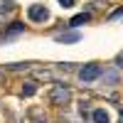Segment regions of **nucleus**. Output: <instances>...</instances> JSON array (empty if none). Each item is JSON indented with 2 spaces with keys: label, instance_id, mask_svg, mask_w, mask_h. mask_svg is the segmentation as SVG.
<instances>
[{
  "label": "nucleus",
  "instance_id": "1",
  "mask_svg": "<svg viewBox=\"0 0 123 123\" xmlns=\"http://www.w3.org/2000/svg\"><path fill=\"white\" fill-rule=\"evenodd\" d=\"M98 76H101V67L98 64H86V67H81V71H79V79L84 81V84H89V81H94Z\"/></svg>",
  "mask_w": 123,
  "mask_h": 123
},
{
  "label": "nucleus",
  "instance_id": "2",
  "mask_svg": "<svg viewBox=\"0 0 123 123\" xmlns=\"http://www.w3.org/2000/svg\"><path fill=\"white\" fill-rule=\"evenodd\" d=\"M27 15H30L32 22H44V20H49V10H47L44 5H30Z\"/></svg>",
  "mask_w": 123,
  "mask_h": 123
},
{
  "label": "nucleus",
  "instance_id": "3",
  "mask_svg": "<svg viewBox=\"0 0 123 123\" xmlns=\"http://www.w3.org/2000/svg\"><path fill=\"white\" fill-rule=\"evenodd\" d=\"M69 89L67 86H54L52 89V94H49V98H52V104H67L69 101Z\"/></svg>",
  "mask_w": 123,
  "mask_h": 123
},
{
  "label": "nucleus",
  "instance_id": "4",
  "mask_svg": "<svg viewBox=\"0 0 123 123\" xmlns=\"http://www.w3.org/2000/svg\"><path fill=\"white\" fill-rule=\"evenodd\" d=\"M101 81L108 84V86L118 84V71H116V69H104V71H101Z\"/></svg>",
  "mask_w": 123,
  "mask_h": 123
},
{
  "label": "nucleus",
  "instance_id": "5",
  "mask_svg": "<svg viewBox=\"0 0 123 123\" xmlns=\"http://www.w3.org/2000/svg\"><path fill=\"white\" fill-rule=\"evenodd\" d=\"M81 39V32H62V35H57V42H64V44H69V42H79Z\"/></svg>",
  "mask_w": 123,
  "mask_h": 123
},
{
  "label": "nucleus",
  "instance_id": "6",
  "mask_svg": "<svg viewBox=\"0 0 123 123\" xmlns=\"http://www.w3.org/2000/svg\"><path fill=\"white\" fill-rule=\"evenodd\" d=\"M91 121H94V123H108L111 118H108V113H106L104 108H96L94 113H91Z\"/></svg>",
  "mask_w": 123,
  "mask_h": 123
},
{
  "label": "nucleus",
  "instance_id": "7",
  "mask_svg": "<svg viewBox=\"0 0 123 123\" xmlns=\"http://www.w3.org/2000/svg\"><path fill=\"white\" fill-rule=\"evenodd\" d=\"M89 17H91L89 12H79V15H74V17L69 20V25H71V27H79V25H84V22H89Z\"/></svg>",
  "mask_w": 123,
  "mask_h": 123
},
{
  "label": "nucleus",
  "instance_id": "8",
  "mask_svg": "<svg viewBox=\"0 0 123 123\" xmlns=\"http://www.w3.org/2000/svg\"><path fill=\"white\" fill-rule=\"evenodd\" d=\"M35 94H37V84L35 81H27L22 86V96H35Z\"/></svg>",
  "mask_w": 123,
  "mask_h": 123
},
{
  "label": "nucleus",
  "instance_id": "9",
  "mask_svg": "<svg viewBox=\"0 0 123 123\" xmlns=\"http://www.w3.org/2000/svg\"><path fill=\"white\" fill-rule=\"evenodd\" d=\"M17 32H25V25H20V22H12V27L7 30V35H17Z\"/></svg>",
  "mask_w": 123,
  "mask_h": 123
},
{
  "label": "nucleus",
  "instance_id": "10",
  "mask_svg": "<svg viewBox=\"0 0 123 123\" xmlns=\"http://www.w3.org/2000/svg\"><path fill=\"white\" fill-rule=\"evenodd\" d=\"M15 5L10 3V0H3V3H0V12H5V10H12Z\"/></svg>",
  "mask_w": 123,
  "mask_h": 123
},
{
  "label": "nucleus",
  "instance_id": "11",
  "mask_svg": "<svg viewBox=\"0 0 123 123\" xmlns=\"http://www.w3.org/2000/svg\"><path fill=\"white\" fill-rule=\"evenodd\" d=\"M116 17H123V7H118L116 12H111V15H108V20H116Z\"/></svg>",
  "mask_w": 123,
  "mask_h": 123
},
{
  "label": "nucleus",
  "instance_id": "12",
  "mask_svg": "<svg viewBox=\"0 0 123 123\" xmlns=\"http://www.w3.org/2000/svg\"><path fill=\"white\" fill-rule=\"evenodd\" d=\"M79 111H81V116H84L86 111H89V101H81V104H79Z\"/></svg>",
  "mask_w": 123,
  "mask_h": 123
},
{
  "label": "nucleus",
  "instance_id": "13",
  "mask_svg": "<svg viewBox=\"0 0 123 123\" xmlns=\"http://www.w3.org/2000/svg\"><path fill=\"white\" fill-rule=\"evenodd\" d=\"M74 3H76V0H59V5H62V7H71Z\"/></svg>",
  "mask_w": 123,
  "mask_h": 123
},
{
  "label": "nucleus",
  "instance_id": "14",
  "mask_svg": "<svg viewBox=\"0 0 123 123\" xmlns=\"http://www.w3.org/2000/svg\"><path fill=\"white\" fill-rule=\"evenodd\" d=\"M116 62H118V67H123V52L118 54V59H116Z\"/></svg>",
  "mask_w": 123,
  "mask_h": 123
},
{
  "label": "nucleus",
  "instance_id": "15",
  "mask_svg": "<svg viewBox=\"0 0 123 123\" xmlns=\"http://www.w3.org/2000/svg\"><path fill=\"white\" fill-rule=\"evenodd\" d=\"M121 121H123V108H121Z\"/></svg>",
  "mask_w": 123,
  "mask_h": 123
},
{
  "label": "nucleus",
  "instance_id": "16",
  "mask_svg": "<svg viewBox=\"0 0 123 123\" xmlns=\"http://www.w3.org/2000/svg\"><path fill=\"white\" fill-rule=\"evenodd\" d=\"M0 79H3V76H0Z\"/></svg>",
  "mask_w": 123,
  "mask_h": 123
}]
</instances>
